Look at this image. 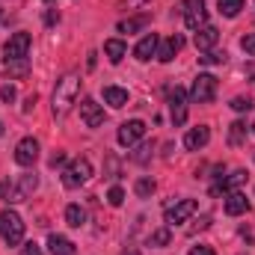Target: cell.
Wrapping results in <instances>:
<instances>
[{
	"instance_id": "obj_1",
	"label": "cell",
	"mask_w": 255,
	"mask_h": 255,
	"mask_svg": "<svg viewBox=\"0 0 255 255\" xmlns=\"http://www.w3.org/2000/svg\"><path fill=\"white\" fill-rule=\"evenodd\" d=\"M77 92H80V74L77 71H68L63 80L57 83V89H54V101H51L54 116H65L71 110V104L77 101Z\"/></svg>"
},
{
	"instance_id": "obj_2",
	"label": "cell",
	"mask_w": 255,
	"mask_h": 255,
	"mask_svg": "<svg viewBox=\"0 0 255 255\" xmlns=\"http://www.w3.org/2000/svg\"><path fill=\"white\" fill-rule=\"evenodd\" d=\"M89 178H92V163H89V157H77V160H71V163L65 166L63 187L65 190H77V187L86 184Z\"/></svg>"
},
{
	"instance_id": "obj_3",
	"label": "cell",
	"mask_w": 255,
	"mask_h": 255,
	"mask_svg": "<svg viewBox=\"0 0 255 255\" xmlns=\"http://www.w3.org/2000/svg\"><path fill=\"white\" fill-rule=\"evenodd\" d=\"M0 238L6 247H18L24 241V223L15 211H0Z\"/></svg>"
},
{
	"instance_id": "obj_4",
	"label": "cell",
	"mask_w": 255,
	"mask_h": 255,
	"mask_svg": "<svg viewBox=\"0 0 255 255\" xmlns=\"http://www.w3.org/2000/svg\"><path fill=\"white\" fill-rule=\"evenodd\" d=\"M187 98H190L193 104H208V101H214V98H217V77H214V74H199V77L193 80Z\"/></svg>"
},
{
	"instance_id": "obj_5",
	"label": "cell",
	"mask_w": 255,
	"mask_h": 255,
	"mask_svg": "<svg viewBox=\"0 0 255 255\" xmlns=\"http://www.w3.org/2000/svg\"><path fill=\"white\" fill-rule=\"evenodd\" d=\"M196 208H199V202H196V199H181V202H175L172 208H166V226L172 229V226L187 223L193 214H196Z\"/></svg>"
},
{
	"instance_id": "obj_6",
	"label": "cell",
	"mask_w": 255,
	"mask_h": 255,
	"mask_svg": "<svg viewBox=\"0 0 255 255\" xmlns=\"http://www.w3.org/2000/svg\"><path fill=\"white\" fill-rule=\"evenodd\" d=\"M142 136H145V122H142V119H130V122H122V125H119V133H116L119 145H125V148L136 145Z\"/></svg>"
},
{
	"instance_id": "obj_7",
	"label": "cell",
	"mask_w": 255,
	"mask_h": 255,
	"mask_svg": "<svg viewBox=\"0 0 255 255\" xmlns=\"http://www.w3.org/2000/svg\"><path fill=\"white\" fill-rule=\"evenodd\" d=\"M30 33H15L9 36V42L3 45V54H6V63L12 60H27V51H30Z\"/></svg>"
},
{
	"instance_id": "obj_8",
	"label": "cell",
	"mask_w": 255,
	"mask_h": 255,
	"mask_svg": "<svg viewBox=\"0 0 255 255\" xmlns=\"http://www.w3.org/2000/svg\"><path fill=\"white\" fill-rule=\"evenodd\" d=\"M205 18H208L205 0H184V24H187V30L205 27Z\"/></svg>"
},
{
	"instance_id": "obj_9",
	"label": "cell",
	"mask_w": 255,
	"mask_h": 255,
	"mask_svg": "<svg viewBox=\"0 0 255 255\" xmlns=\"http://www.w3.org/2000/svg\"><path fill=\"white\" fill-rule=\"evenodd\" d=\"M39 160V142L33 136H24L18 145H15V163L18 166H33Z\"/></svg>"
},
{
	"instance_id": "obj_10",
	"label": "cell",
	"mask_w": 255,
	"mask_h": 255,
	"mask_svg": "<svg viewBox=\"0 0 255 255\" xmlns=\"http://www.w3.org/2000/svg\"><path fill=\"white\" fill-rule=\"evenodd\" d=\"M80 119H83L86 128L104 125V107H101L95 98H83V101H80Z\"/></svg>"
},
{
	"instance_id": "obj_11",
	"label": "cell",
	"mask_w": 255,
	"mask_h": 255,
	"mask_svg": "<svg viewBox=\"0 0 255 255\" xmlns=\"http://www.w3.org/2000/svg\"><path fill=\"white\" fill-rule=\"evenodd\" d=\"M39 187V178H36V172H24L21 178H18V184H12V193H9V202L15 205V202H24L30 193Z\"/></svg>"
},
{
	"instance_id": "obj_12",
	"label": "cell",
	"mask_w": 255,
	"mask_h": 255,
	"mask_svg": "<svg viewBox=\"0 0 255 255\" xmlns=\"http://www.w3.org/2000/svg\"><path fill=\"white\" fill-rule=\"evenodd\" d=\"M196 51L199 54H208V51H214V45L220 42V30L214 27V24H205V27H199L196 30Z\"/></svg>"
},
{
	"instance_id": "obj_13",
	"label": "cell",
	"mask_w": 255,
	"mask_h": 255,
	"mask_svg": "<svg viewBox=\"0 0 255 255\" xmlns=\"http://www.w3.org/2000/svg\"><path fill=\"white\" fill-rule=\"evenodd\" d=\"M226 214L229 217H241V214H247L250 211V199H247V193H241V190H229L226 193Z\"/></svg>"
},
{
	"instance_id": "obj_14",
	"label": "cell",
	"mask_w": 255,
	"mask_h": 255,
	"mask_svg": "<svg viewBox=\"0 0 255 255\" xmlns=\"http://www.w3.org/2000/svg\"><path fill=\"white\" fill-rule=\"evenodd\" d=\"M208 142H211V128L208 125L190 128L187 136H184V148H187V151H199V148H205Z\"/></svg>"
},
{
	"instance_id": "obj_15",
	"label": "cell",
	"mask_w": 255,
	"mask_h": 255,
	"mask_svg": "<svg viewBox=\"0 0 255 255\" xmlns=\"http://www.w3.org/2000/svg\"><path fill=\"white\" fill-rule=\"evenodd\" d=\"M157 36L154 33H145L139 42H136V48H133V57L139 60V63H145V60H151V57H157Z\"/></svg>"
},
{
	"instance_id": "obj_16",
	"label": "cell",
	"mask_w": 255,
	"mask_h": 255,
	"mask_svg": "<svg viewBox=\"0 0 255 255\" xmlns=\"http://www.w3.org/2000/svg\"><path fill=\"white\" fill-rule=\"evenodd\" d=\"M181 48H184V39L175 33V36H169L163 45H157V60H160V63H172V60H175V54H178Z\"/></svg>"
},
{
	"instance_id": "obj_17",
	"label": "cell",
	"mask_w": 255,
	"mask_h": 255,
	"mask_svg": "<svg viewBox=\"0 0 255 255\" xmlns=\"http://www.w3.org/2000/svg\"><path fill=\"white\" fill-rule=\"evenodd\" d=\"M244 181H247V172H244V169H238V172H232V175H226V178L220 175V178H217V184L211 187V193H214V196L229 193V190H235V187H241Z\"/></svg>"
},
{
	"instance_id": "obj_18",
	"label": "cell",
	"mask_w": 255,
	"mask_h": 255,
	"mask_svg": "<svg viewBox=\"0 0 255 255\" xmlns=\"http://www.w3.org/2000/svg\"><path fill=\"white\" fill-rule=\"evenodd\" d=\"M104 54H107V60L113 65H119L122 60H125V54H128V45L122 42V39H107L104 42Z\"/></svg>"
},
{
	"instance_id": "obj_19",
	"label": "cell",
	"mask_w": 255,
	"mask_h": 255,
	"mask_svg": "<svg viewBox=\"0 0 255 255\" xmlns=\"http://www.w3.org/2000/svg\"><path fill=\"white\" fill-rule=\"evenodd\" d=\"M104 104H110L113 110L125 107L128 104V89H122V86H104Z\"/></svg>"
},
{
	"instance_id": "obj_20",
	"label": "cell",
	"mask_w": 255,
	"mask_h": 255,
	"mask_svg": "<svg viewBox=\"0 0 255 255\" xmlns=\"http://www.w3.org/2000/svg\"><path fill=\"white\" fill-rule=\"evenodd\" d=\"M148 21H151V15L148 12H142V15H136V18H128V21H119V33H139V30H145L148 27Z\"/></svg>"
},
{
	"instance_id": "obj_21",
	"label": "cell",
	"mask_w": 255,
	"mask_h": 255,
	"mask_svg": "<svg viewBox=\"0 0 255 255\" xmlns=\"http://www.w3.org/2000/svg\"><path fill=\"white\" fill-rule=\"evenodd\" d=\"M48 250H51V255H74V244L68 238H63V235H51L48 238Z\"/></svg>"
},
{
	"instance_id": "obj_22",
	"label": "cell",
	"mask_w": 255,
	"mask_h": 255,
	"mask_svg": "<svg viewBox=\"0 0 255 255\" xmlns=\"http://www.w3.org/2000/svg\"><path fill=\"white\" fill-rule=\"evenodd\" d=\"M247 133H250V128H247L244 119L232 122V128H229V145H241V142H247Z\"/></svg>"
},
{
	"instance_id": "obj_23",
	"label": "cell",
	"mask_w": 255,
	"mask_h": 255,
	"mask_svg": "<svg viewBox=\"0 0 255 255\" xmlns=\"http://www.w3.org/2000/svg\"><path fill=\"white\" fill-rule=\"evenodd\" d=\"M65 223H68L71 229H80V226L86 223V211H83L80 205H68V208H65Z\"/></svg>"
},
{
	"instance_id": "obj_24",
	"label": "cell",
	"mask_w": 255,
	"mask_h": 255,
	"mask_svg": "<svg viewBox=\"0 0 255 255\" xmlns=\"http://www.w3.org/2000/svg\"><path fill=\"white\" fill-rule=\"evenodd\" d=\"M151 154H154V142H139L136 151H130V160H133V163H148Z\"/></svg>"
},
{
	"instance_id": "obj_25",
	"label": "cell",
	"mask_w": 255,
	"mask_h": 255,
	"mask_svg": "<svg viewBox=\"0 0 255 255\" xmlns=\"http://www.w3.org/2000/svg\"><path fill=\"white\" fill-rule=\"evenodd\" d=\"M157 190V184H154V178H139L136 184H133V193L139 196V199H151Z\"/></svg>"
},
{
	"instance_id": "obj_26",
	"label": "cell",
	"mask_w": 255,
	"mask_h": 255,
	"mask_svg": "<svg viewBox=\"0 0 255 255\" xmlns=\"http://www.w3.org/2000/svg\"><path fill=\"white\" fill-rule=\"evenodd\" d=\"M244 9V0H220V15L226 18H238Z\"/></svg>"
},
{
	"instance_id": "obj_27",
	"label": "cell",
	"mask_w": 255,
	"mask_h": 255,
	"mask_svg": "<svg viewBox=\"0 0 255 255\" xmlns=\"http://www.w3.org/2000/svg\"><path fill=\"white\" fill-rule=\"evenodd\" d=\"M172 241V232H169V226L166 229H157V232H151V238H148V247H166Z\"/></svg>"
},
{
	"instance_id": "obj_28",
	"label": "cell",
	"mask_w": 255,
	"mask_h": 255,
	"mask_svg": "<svg viewBox=\"0 0 255 255\" xmlns=\"http://www.w3.org/2000/svg\"><path fill=\"white\" fill-rule=\"evenodd\" d=\"M30 71V63L27 60H12V63H6V74L9 77H24Z\"/></svg>"
},
{
	"instance_id": "obj_29",
	"label": "cell",
	"mask_w": 255,
	"mask_h": 255,
	"mask_svg": "<svg viewBox=\"0 0 255 255\" xmlns=\"http://www.w3.org/2000/svg\"><path fill=\"white\" fill-rule=\"evenodd\" d=\"M199 63L202 65H223L226 63V51H208V54L199 57Z\"/></svg>"
},
{
	"instance_id": "obj_30",
	"label": "cell",
	"mask_w": 255,
	"mask_h": 255,
	"mask_svg": "<svg viewBox=\"0 0 255 255\" xmlns=\"http://www.w3.org/2000/svg\"><path fill=\"white\" fill-rule=\"evenodd\" d=\"M169 107H172V125L181 128L187 122V104H169Z\"/></svg>"
},
{
	"instance_id": "obj_31",
	"label": "cell",
	"mask_w": 255,
	"mask_h": 255,
	"mask_svg": "<svg viewBox=\"0 0 255 255\" xmlns=\"http://www.w3.org/2000/svg\"><path fill=\"white\" fill-rule=\"evenodd\" d=\"M15 98H18V89H15L12 83H6V86H0V101H3V104H12Z\"/></svg>"
},
{
	"instance_id": "obj_32",
	"label": "cell",
	"mask_w": 255,
	"mask_h": 255,
	"mask_svg": "<svg viewBox=\"0 0 255 255\" xmlns=\"http://www.w3.org/2000/svg\"><path fill=\"white\" fill-rule=\"evenodd\" d=\"M232 110H238V113H250V110H253V101L244 98V95H238V98H232Z\"/></svg>"
},
{
	"instance_id": "obj_33",
	"label": "cell",
	"mask_w": 255,
	"mask_h": 255,
	"mask_svg": "<svg viewBox=\"0 0 255 255\" xmlns=\"http://www.w3.org/2000/svg\"><path fill=\"white\" fill-rule=\"evenodd\" d=\"M241 48H244L247 57H255V33H247V36L241 39Z\"/></svg>"
},
{
	"instance_id": "obj_34",
	"label": "cell",
	"mask_w": 255,
	"mask_h": 255,
	"mask_svg": "<svg viewBox=\"0 0 255 255\" xmlns=\"http://www.w3.org/2000/svg\"><path fill=\"white\" fill-rule=\"evenodd\" d=\"M107 202H110L113 208H119V205L125 202V190H122V187H113V190L107 193Z\"/></svg>"
},
{
	"instance_id": "obj_35",
	"label": "cell",
	"mask_w": 255,
	"mask_h": 255,
	"mask_svg": "<svg viewBox=\"0 0 255 255\" xmlns=\"http://www.w3.org/2000/svg\"><path fill=\"white\" fill-rule=\"evenodd\" d=\"M184 101H187V92H184L181 86L169 89V104H184Z\"/></svg>"
},
{
	"instance_id": "obj_36",
	"label": "cell",
	"mask_w": 255,
	"mask_h": 255,
	"mask_svg": "<svg viewBox=\"0 0 255 255\" xmlns=\"http://www.w3.org/2000/svg\"><path fill=\"white\" fill-rule=\"evenodd\" d=\"M9 193H12V184L9 181H0V202H9Z\"/></svg>"
},
{
	"instance_id": "obj_37",
	"label": "cell",
	"mask_w": 255,
	"mask_h": 255,
	"mask_svg": "<svg viewBox=\"0 0 255 255\" xmlns=\"http://www.w3.org/2000/svg\"><path fill=\"white\" fill-rule=\"evenodd\" d=\"M65 163V151H57V154H51V166H63Z\"/></svg>"
},
{
	"instance_id": "obj_38",
	"label": "cell",
	"mask_w": 255,
	"mask_h": 255,
	"mask_svg": "<svg viewBox=\"0 0 255 255\" xmlns=\"http://www.w3.org/2000/svg\"><path fill=\"white\" fill-rule=\"evenodd\" d=\"M190 255H217V253H214L211 247H193V250H190Z\"/></svg>"
},
{
	"instance_id": "obj_39",
	"label": "cell",
	"mask_w": 255,
	"mask_h": 255,
	"mask_svg": "<svg viewBox=\"0 0 255 255\" xmlns=\"http://www.w3.org/2000/svg\"><path fill=\"white\" fill-rule=\"evenodd\" d=\"M24 255H42L39 244H24Z\"/></svg>"
},
{
	"instance_id": "obj_40",
	"label": "cell",
	"mask_w": 255,
	"mask_h": 255,
	"mask_svg": "<svg viewBox=\"0 0 255 255\" xmlns=\"http://www.w3.org/2000/svg\"><path fill=\"white\" fill-rule=\"evenodd\" d=\"M145 3H151V0H125V6H130V9H139V6H145Z\"/></svg>"
},
{
	"instance_id": "obj_41",
	"label": "cell",
	"mask_w": 255,
	"mask_h": 255,
	"mask_svg": "<svg viewBox=\"0 0 255 255\" xmlns=\"http://www.w3.org/2000/svg\"><path fill=\"white\" fill-rule=\"evenodd\" d=\"M45 21H48V24H57V21H60V12H48V18H45Z\"/></svg>"
},
{
	"instance_id": "obj_42",
	"label": "cell",
	"mask_w": 255,
	"mask_h": 255,
	"mask_svg": "<svg viewBox=\"0 0 255 255\" xmlns=\"http://www.w3.org/2000/svg\"><path fill=\"white\" fill-rule=\"evenodd\" d=\"M86 68H95V51H89V60H86Z\"/></svg>"
},
{
	"instance_id": "obj_43",
	"label": "cell",
	"mask_w": 255,
	"mask_h": 255,
	"mask_svg": "<svg viewBox=\"0 0 255 255\" xmlns=\"http://www.w3.org/2000/svg\"><path fill=\"white\" fill-rule=\"evenodd\" d=\"M122 255H139V250H128V253H122Z\"/></svg>"
},
{
	"instance_id": "obj_44",
	"label": "cell",
	"mask_w": 255,
	"mask_h": 255,
	"mask_svg": "<svg viewBox=\"0 0 255 255\" xmlns=\"http://www.w3.org/2000/svg\"><path fill=\"white\" fill-rule=\"evenodd\" d=\"M3 130H6V128H3V122H0V136H3Z\"/></svg>"
},
{
	"instance_id": "obj_45",
	"label": "cell",
	"mask_w": 255,
	"mask_h": 255,
	"mask_svg": "<svg viewBox=\"0 0 255 255\" xmlns=\"http://www.w3.org/2000/svg\"><path fill=\"white\" fill-rule=\"evenodd\" d=\"M253 160H255V148H253Z\"/></svg>"
},
{
	"instance_id": "obj_46",
	"label": "cell",
	"mask_w": 255,
	"mask_h": 255,
	"mask_svg": "<svg viewBox=\"0 0 255 255\" xmlns=\"http://www.w3.org/2000/svg\"><path fill=\"white\" fill-rule=\"evenodd\" d=\"M253 130H255V125H253Z\"/></svg>"
},
{
	"instance_id": "obj_47",
	"label": "cell",
	"mask_w": 255,
	"mask_h": 255,
	"mask_svg": "<svg viewBox=\"0 0 255 255\" xmlns=\"http://www.w3.org/2000/svg\"><path fill=\"white\" fill-rule=\"evenodd\" d=\"M253 80H255V77H253Z\"/></svg>"
}]
</instances>
